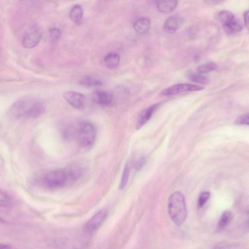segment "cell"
<instances>
[{"label":"cell","instance_id":"6da1fadb","mask_svg":"<svg viewBox=\"0 0 249 249\" xmlns=\"http://www.w3.org/2000/svg\"><path fill=\"white\" fill-rule=\"evenodd\" d=\"M45 110V105L41 101L31 97H24L13 104L9 114L16 118H36L43 114Z\"/></svg>","mask_w":249,"mask_h":249},{"label":"cell","instance_id":"7a4b0ae2","mask_svg":"<svg viewBox=\"0 0 249 249\" xmlns=\"http://www.w3.org/2000/svg\"><path fill=\"white\" fill-rule=\"evenodd\" d=\"M168 211L170 218L176 225L179 226L184 223L187 210L184 196L181 192L176 191L170 196Z\"/></svg>","mask_w":249,"mask_h":249},{"label":"cell","instance_id":"3957f363","mask_svg":"<svg viewBox=\"0 0 249 249\" xmlns=\"http://www.w3.org/2000/svg\"><path fill=\"white\" fill-rule=\"evenodd\" d=\"M75 138L77 142L85 147H89L94 143L96 131L94 126L89 122L79 123L76 129Z\"/></svg>","mask_w":249,"mask_h":249},{"label":"cell","instance_id":"277c9868","mask_svg":"<svg viewBox=\"0 0 249 249\" xmlns=\"http://www.w3.org/2000/svg\"><path fill=\"white\" fill-rule=\"evenodd\" d=\"M218 19L221 23L225 32L233 35L241 31L243 28L241 21L232 12L222 10L218 14Z\"/></svg>","mask_w":249,"mask_h":249},{"label":"cell","instance_id":"5b68a950","mask_svg":"<svg viewBox=\"0 0 249 249\" xmlns=\"http://www.w3.org/2000/svg\"><path fill=\"white\" fill-rule=\"evenodd\" d=\"M43 182L48 187L59 188L64 186L70 181L66 170L64 169L48 172L43 177Z\"/></svg>","mask_w":249,"mask_h":249},{"label":"cell","instance_id":"8992f818","mask_svg":"<svg viewBox=\"0 0 249 249\" xmlns=\"http://www.w3.org/2000/svg\"><path fill=\"white\" fill-rule=\"evenodd\" d=\"M204 87L190 83H179L172 85L163 90L160 94L162 96L175 95L186 92L197 91L203 90Z\"/></svg>","mask_w":249,"mask_h":249},{"label":"cell","instance_id":"52a82bcc","mask_svg":"<svg viewBox=\"0 0 249 249\" xmlns=\"http://www.w3.org/2000/svg\"><path fill=\"white\" fill-rule=\"evenodd\" d=\"M41 37V32L38 27H31L23 36L22 45L26 49L33 48L39 43Z\"/></svg>","mask_w":249,"mask_h":249},{"label":"cell","instance_id":"ba28073f","mask_svg":"<svg viewBox=\"0 0 249 249\" xmlns=\"http://www.w3.org/2000/svg\"><path fill=\"white\" fill-rule=\"evenodd\" d=\"M64 99L73 107L82 110L86 105V97L85 95L77 91H67L63 95Z\"/></svg>","mask_w":249,"mask_h":249},{"label":"cell","instance_id":"9c48e42d","mask_svg":"<svg viewBox=\"0 0 249 249\" xmlns=\"http://www.w3.org/2000/svg\"><path fill=\"white\" fill-rule=\"evenodd\" d=\"M107 215V210L100 211L86 223L84 226V230L89 233L95 232L106 220Z\"/></svg>","mask_w":249,"mask_h":249},{"label":"cell","instance_id":"30bf717a","mask_svg":"<svg viewBox=\"0 0 249 249\" xmlns=\"http://www.w3.org/2000/svg\"><path fill=\"white\" fill-rule=\"evenodd\" d=\"M185 19L179 16L168 17L163 24V30L167 34H172L178 30L184 24Z\"/></svg>","mask_w":249,"mask_h":249},{"label":"cell","instance_id":"8fae6325","mask_svg":"<svg viewBox=\"0 0 249 249\" xmlns=\"http://www.w3.org/2000/svg\"><path fill=\"white\" fill-rule=\"evenodd\" d=\"M160 105L161 103H157L144 109L140 115L137 121L136 129H139L141 128L150 119L153 114L159 108Z\"/></svg>","mask_w":249,"mask_h":249},{"label":"cell","instance_id":"7c38bea8","mask_svg":"<svg viewBox=\"0 0 249 249\" xmlns=\"http://www.w3.org/2000/svg\"><path fill=\"white\" fill-rule=\"evenodd\" d=\"M113 96L109 92L97 90L92 94V99L96 104L103 106H108L111 105L113 101Z\"/></svg>","mask_w":249,"mask_h":249},{"label":"cell","instance_id":"4fadbf2b","mask_svg":"<svg viewBox=\"0 0 249 249\" xmlns=\"http://www.w3.org/2000/svg\"><path fill=\"white\" fill-rule=\"evenodd\" d=\"M69 181H74L80 178L84 173V168L80 163H74L66 169Z\"/></svg>","mask_w":249,"mask_h":249},{"label":"cell","instance_id":"5bb4252c","mask_svg":"<svg viewBox=\"0 0 249 249\" xmlns=\"http://www.w3.org/2000/svg\"><path fill=\"white\" fill-rule=\"evenodd\" d=\"M156 2L158 10L165 14L169 13L174 11L178 4V1L175 0H161Z\"/></svg>","mask_w":249,"mask_h":249},{"label":"cell","instance_id":"9a60e30c","mask_svg":"<svg viewBox=\"0 0 249 249\" xmlns=\"http://www.w3.org/2000/svg\"><path fill=\"white\" fill-rule=\"evenodd\" d=\"M233 217L232 213L230 211H225L221 215L216 225L217 232L224 230L230 224Z\"/></svg>","mask_w":249,"mask_h":249},{"label":"cell","instance_id":"2e32d148","mask_svg":"<svg viewBox=\"0 0 249 249\" xmlns=\"http://www.w3.org/2000/svg\"><path fill=\"white\" fill-rule=\"evenodd\" d=\"M150 23L148 19L142 18L137 20L133 24L135 31L139 34L146 33L150 28Z\"/></svg>","mask_w":249,"mask_h":249},{"label":"cell","instance_id":"e0dca14e","mask_svg":"<svg viewBox=\"0 0 249 249\" xmlns=\"http://www.w3.org/2000/svg\"><path fill=\"white\" fill-rule=\"evenodd\" d=\"M83 15V9L80 5L76 4L71 8L69 16L71 19L74 23H79L82 19Z\"/></svg>","mask_w":249,"mask_h":249},{"label":"cell","instance_id":"ac0fdd59","mask_svg":"<svg viewBox=\"0 0 249 249\" xmlns=\"http://www.w3.org/2000/svg\"><path fill=\"white\" fill-rule=\"evenodd\" d=\"M187 76L190 81L201 85H206L210 83V80L207 76L197 72L189 71Z\"/></svg>","mask_w":249,"mask_h":249},{"label":"cell","instance_id":"d6986e66","mask_svg":"<svg viewBox=\"0 0 249 249\" xmlns=\"http://www.w3.org/2000/svg\"><path fill=\"white\" fill-rule=\"evenodd\" d=\"M120 60V58L119 54L115 53H110L105 56L104 61L108 68L113 69L118 66Z\"/></svg>","mask_w":249,"mask_h":249},{"label":"cell","instance_id":"ffe728a7","mask_svg":"<svg viewBox=\"0 0 249 249\" xmlns=\"http://www.w3.org/2000/svg\"><path fill=\"white\" fill-rule=\"evenodd\" d=\"M217 68V64L213 62L201 64L196 68L197 72L201 74L206 73L215 70Z\"/></svg>","mask_w":249,"mask_h":249},{"label":"cell","instance_id":"44dd1931","mask_svg":"<svg viewBox=\"0 0 249 249\" xmlns=\"http://www.w3.org/2000/svg\"><path fill=\"white\" fill-rule=\"evenodd\" d=\"M79 84L88 87H94L101 86L102 82L97 79L93 78L90 76H87L82 78L79 81Z\"/></svg>","mask_w":249,"mask_h":249},{"label":"cell","instance_id":"7402d4cb","mask_svg":"<svg viewBox=\"0 0 249 249\" xmlns=\"http://www.w3.org/2000/svg\"><path fill=\"white\" fill-rule=\"evenodd\" d=\"M129 172V165L128 163H126L124 168L122 176L119 185L120 189H123L125 187L128 181Z\"/></svg>","mask_w":249,"mask_h":249},{"label":"cell","instance_id":"603a6c76","mask_svg":"<svg viewBox=\"0 0 249 249\" xmlns=\"http://www.w3.org/2000/svg\"><path fill=\"white\" fill-rule=\"evenodd\" d=\"M0 206L8 207L11 205L12 203V198L6 192L0 191Z\"/></svg>","mask_w":249,"mask_h":249},{"label":"cell","instance_id":"cb8c5ba5","mask_svg":"<svg viewBox=\"0 0 249 249\" xmlns=\"http://www.w3.org/2000/svg\"><path fill=\"white\" fill-rule=\"evenodd\" d=\"M234 124L237 125H249V113H245L239 115L235 119Z\"/></svg>","mask_w":249,"mask_h":249},{"label":"cell","instance_id":"d4e9b609","mask_svg":"<svg viewBox=\"0 0 249 249\" xmlns=\"http://www.w3.org/2000/svg\"><path fill=\"white\" fill-rule=\"evenodd\" d=\"M211 196V193L208 191L203 192L200 195L198 199V206L202 207Z\"/></svg>","mask_w":249,"mask_h":249},{"label":"cell","instance_id":"484cf974","mask_svg":"<svg viewBox=\"0 0 249 249\" xmlns=\"http://www.w3.org/2000/svg\"><path fill=\"white\" fill-rule=\"evenodd\" d=\"M237 244L229 242L219 243L214 246L211 249H235Z\"/></svg>","mask_w":249,"mask_h":249},{"label":"cell","instance_id":"4316f807","mask_svg":"<svg viewBox=\"0 0 249 249\" xmlns=\"http://www.w3.org/2000/svg\"><path fill=\"white\" fill-rule=\"evenodd\" d=\"M61 35V30L56 28H53L49 31V36L50 39L53 41H55L58 40Z\"/></svg>","mask_w":249,"mask_h":249},{"label":"cell","instance_id":"83f0119b","mask_svg":"<svg viewBox=\"0 0 249 249\" xmlns=\"http://www.w3.org/2000/svg\"><path fill=\"white\" fill-rule=\"evenodd\" d=\"M146 162V159L144 157H141L137 161L136 165H135V168L137 170H139L141 169L143 166L144 165L145 163Z\"/></svg>","mask_w":249,"mask_h":249},{"label":"cell","instance_id":"f1b7e54d","mask_svg":"<svg viewBox=\"0 0 249 249\" xmlns=\"http://www.w3.org/2000/svg\"><path fill=\"white\" fill-rule=\"evenodd\" d=\"M244 20L246 28L249 30V10L245 12L244 15Z\"/></svg>","mask_w":249,"mask_h":249},{"label":"cell","instance_id":"f546056e","mask_svg":"<svg viewBox=\"0 0 249 249\" xmlns=\"http://www.w3.org/2000/svg\"><path fill=\"white\" fill-rule=\"evenodd\" d=\"M222 1L219 0H207L206 1V2H207L208 4H219V3L221 2Z\"/></svg>","mask_w":249,"mask_h":249},{"label":"cell","instance_id":"4dcf8cb0","mask_svg":"<svg viewBox=\"0 0 249 249\" xmlns=\"http://www.w3.org/2000/svg\"><path fill=\"white\" fill-rule=\"evenodd\" d=\"M248 227H249V223H248Z\"/></svg>","mask_w":249,"mask_h":249}]
</instances>
